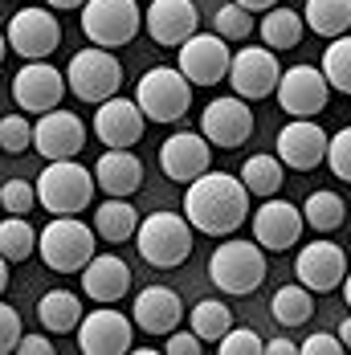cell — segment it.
<instances>
[{
    "label": "cell",
    "mask_w": 351,
    "mask_h": 355,
    "mask_svg": "<svg viewBox=\"0 0 351 355\" xmlns=\"http://www.w3.org/2000/svg\"><path fill=\"white\" fill-rule=\"evenodd\" d=\"M184 220L192 225V233L205 237H229L249 220V192L246 184L229 172H200L188 180L184 192Z\"/></svg>",
    "instance_id": "cell-1"
},
{
    "label": "cell",
    "mask_w": 351,
    "mask_h": 355,
    "mask_svg": "<svg viewBox=\"0 0 351 355\" xmlns=\"http://www.w3.org/2000/svg\"><path fill=\"white\" fill-rule=\"evenodd\" d=\"M209 278L221 294L246 298L266 282V249L257 241H241V237L221 241L209 257Z\"/></svg>",
    "instance_id": "cell-2"
},
{
    "label": "cell",
    "mask_w": 351,
    "mask_h": 355,
    "mask_svg": "<svg viewBox=\"0 0 351 355\" xmlns=\"http://www.w3.org/2000/svg\"><path fill=\"white\" fill-rule=\"evenodd\" d=\"M33 196L45 213L53 216H78L94 200V176L78 159H49V168L33 184Z\"/></svg>",
    "instance_id": "cell-3"
},
{
    "label": "cell",
    "mask_w": 351,
    "mask_h": 355,
    "mask_svg": "<svg viewBox=\"0 0 351 355\" xmlns=\"http://www.w3.org/2000/svg\"><path fill=\"white\" fill-rule=\"evenodd\" d=\"M139 257L155 270H176L192 253V225L180 213H151L135 225Z\"/></svg>",
    "instance_id": "cell-4"
},
{
    "label": "cell",
    "mask_w": 351,
    "mask_h": 355,
    "mask_svg": "<svg viewBox=\"0 0 351 355\" xmlns=\"http://www.w3.org/2000/svg\"><path fill=\"white\" fill-rule=\"evenodd\" d=\"M94 229L82 225L78 216H53L41 237H37V249H41V261L53 270V274H78L90 257H94Z\"/></svg>",
    "instance_id": "cell-5"
},
{
    "label": "cell",
    "mask_w": 351,
    "mask_h": 355,
    "mask_svg": "<svg viewBox=\"0 0 351 355\" xmlns=\"http://www.w3.org/2000/svg\"><path fill=\"white\" fill-rule=\"evenodd\" d=\"M135 107L143 110L147 123H176L192 110V82L172 66H151L139 78Z\"/></svg>",
    "instance_id": "cell-6"
},
{
    "label": "cell",
    "mask_w": 351,
    "mask_h": 355,
    "mask_svg": "<svg viewBox=\"0 0 351 355\" xmlns=\"http://www.w3.org/2000/svg\"><path fill=\"white\" fill-rule=\"evenodd\" d=\"M62 78H66V90H74V98H82V103H103L110 94H119V86H123V66H119L114 53L90 45V49L74 53Z\"/></svg>",
    "instance_id": "cell-7"
},
{
    "label": "cell",
    "mask_w": 351,
    "mask_h": 355,
    "mask_svg": "<svg viewBox=\"0 0 351 355\" xmlns=\"http://www.w3.org/2000/svg\"><path fill=\"white\" fill-rule=\"evenodd\" d=\"M143 17L135 0H86L82 4V33L90 37L99 49H119L135 41Z\"/></svg>",
    "instance_id": "cell-8"
},
{
    "label": "cell",
    "mask_w": 351,
    "mask_h": 355,
    "mask_svg": "<svg viewBox=\"0 0 351 355\" xmlns=\"http://www.w3.org/2000/svg\"><path fill=\"white\" fill-rule=\"evenodd\" d=\"M278 53H270L266 45H246L241 53H229V86H233V94L237 98H246V103H257V98H270L274 94V86H278Z\"/></svg>",
    "instance_id": "cell-9"
},
{
    "label": "cell",
    "mask_w": 351,
    "mask_h": 355,
    "mask_svg": "<svg viewBox=\"0 0 351 355\" xmlns=\"http://www.w3.org/2000/svg\"><path fill=\"white\" fill-rule=\"evenodd\" d=\"M74 331H78V347L86 355H127L131 339H135V322L127 315H119L114 302H99L94 315L82 311Z\"/></svg>",
    "instance_id": "cell-10"
},
{
    "label": "cell",
    "mask_w": 351,
    "mask_h": 355,
    "mask_svg": "<svg viewBox=\"0 0 351 355\" xmlns=\"http://www.w3.org/2000/svg\"><path fill=\"white\" fill-rule=\"evenodd\" d=\"M4 41H8V49L21 53L25 62H41V58H49V53L62 45V25H58V17H53L49 8L25 4V8L8 21Z\"/></svg>",
    "instance_id": "cell-11"
},
{
    "label": "cell",
    "mask_w": 351,
    "mask_h": 355,
    "mask_svg": "<svg viewBox=\"0 0 351 355\" xmlns=\"http://www.w3.org/2000/svg\"><path fill=\"white\" fill-rule=\"evenodd\" d=\"M12 98L25 114H45V110L62 107L66 98V78L58 66H49L45 58L41 62H25L17 78H12Z\"/></svg>",
    "instance_id": "cell-12"
},
{
    "label": "cell",
    "mask_w": 351,
    "mask_h": 355,
    "mask_svg": "<svg viewBox=\"0 0 351 355\" xmlns=\"http://www.w3.org/2000/svg\"><path fill=\"white\" fill-rule=\"evenodd\" d=\"M180 53V66L176 70L184 73L192 86H216L221 78H225V70H229V41H221L216 33H196L188 37V41H180L176 45Z\"/></svg>",
    "instance_id": "cell-13"
},
{
    "label": "cell",
    "mask_w": 351,
    "mask_h": 355,
    "mask_svg": "<svg viewBox=\"0 0 351 355\" xmlns=\"http://www.w3.org/2000/svg\"><path fill=\"white\" fill-rule=\"evenodd\" d=\"M29 147H37L45 159H78V151L86 147V127L74 110L53 107L33 123Z\"/></svg>",
    "instance_id": "cell-14"
},
{
    "label": "cell",
    "mask_w": 351,
    "mask_h": 355,
    "mask_svg": "<svg viewBox=\"0 0 351 355\" xmlns=\"http://www.w3.org/2000/svg\"><path fill=\"white\" fill-rule=\"evenodd\" d=\"M294 278L298 286H307L311 294H331L335 286L348 278V253L335 241H311L298 249L294 257Z\"/></svg>",
    "instance_id": "cell-15"
},
{
    "label": "cell",
    "mask_w": 351,
    "mask_h": 355,
    "mask_svg": "<svg viewBox=\"0 0 351 355\" xmlns=\"http://www.w3.org/2000/svg\"><path fill=\"white\" fill-rule=\"evenodd\" d=\"M274 94H278V107L286 110V114H294V119H315L318 110L327 107V98H331V86L323 82V73H318L315 66H290V70L278 73Z\"/></svg>",
    "instance_id": "cell-16"
},
{
    "label": "cell",
    "mask_w": 351,
    "mask_h": 355,
    "mask_svg": "<svg viewBox=\"0 0 351 355\" xmlns=\"http://www.w3.org/2000/svg\"><path fill=\"white\" fill-rule=\"evenodd\" d=\"M200 135L209 139V147H241L253 135V110L246 98L237 94H225V98H212L205 114H200Z\"/></svg>",
    "instance_id": "cell-17"
},
{
    "label": "cell",
    "mask_w": 351,
    "mask_h": 355,
    "mask_svg": "<svg viewBox=\"0 0 351 355\" xmlns=\"http://www.w3.org/2000/svg\"><path fill=\"white\" fill-rule=\"evenodd\" d=\"M249 220H253V241L262 249H270V253L294 249L298 237H302V213L290 200H278V196H266V205Z\"/></svg>",
    "instance_id": "cell-18"
},
{
    "label": "cell",
    "mask_w": 351,
    "mask_h": 355,
    "mask_svg": "<svg viewBox=\"0 0 351 355\" xmlns=\"http://www.w3.org/2000/svg\"><path fill=\"white\" fill-rule=\"evenodd\" d=\"M94 135L103 139V147H135L143 139V110L135 107V98H119L110 94L103 103H94Z\"/></svg>",
    "instance_id": "cell-19"
},
{
    "label": "cell",
    "mask_w": 351,
    "mask_h": 355,
    "mask_svg": "<svg viewBox=\"0 0 351 355\" xmlns=\"http://www.w3.org/2000/svg\"><path fill=\"white\" fill-rule=\"evenodd\" d=\"M327 151V131L315 119H294L278 131V164L294 172H315Z\"/></svg>",
    "instance_id": "cell-20"
},
{
    "label": "cell",
    "mask_w": 351,
    "mask_h": 355,
    "mask_svg": "<svg viewBox=\"0 0 351 355\" xmlns=\"http://www.w3.org/2000/svg\"><path fill=\"white\" fill-rule=\"evenodd\" d=\"M209 159H212V147L196 131H176L172 139L160 143V168L176 184H188V180H196L200 172H209Z\"/></svg>",
    "instance_id": "cell-21"
},
{
    "label": "cell",
    "mask_w": 351,
    "mask_h": 355,
    "mask_svg": "<svg viewBox=\"0 0 351 355\" xmlns=\"http://www.w3.org/2000/svg\"><path fill=\"white\" fill-rule=\"evenodd\" d=\"M143 25H147V33H151L155 45L172 49V45H180V41H188L196 33L200 12H196L192 0H151L147 12H143Z\"/></svg>",
    "instance_id": "cell-22"
},
{
    "label": "cell",
    "mask_w": 351,
    "mask_h": 355,
    "mask_svg": "<svg viewBox=\"0 0 351 355\" xmlns=\"http://www.w3.org/2000/svg\"><path fill=\"white\" fill-rule=\"evenodd\" d=\"M184 319V302L180 294L168 286H147L135 294V306H131V322L139 327L143 335H168L172 327H180Z\"/></svg>",
    "instance_id": "cell-23"
},
{
    "label": "cell",
    "mask_w": 351,
    "mask_h": 355,
    "mask_svg": "<svg viewBox=\"0 0 351 355\" xmlns=\"http://www.w3.org/2000/svg\"><path fill=\"white\" fill-rule=\"evenodd\" d=\"M82 290L86 298L94 302H119L127 290H131V270L123 257L114 253H94L86 266H82Z\"/></svg>",
    "instance_id": "cell-24"
},
{
    "label": "cell",
    "mask_w": 351,
    "mask_h": 355,
    "mask_svg": "<svg viewBox=\"0 0 351 355\" xmlns=\"http://www.w3.org/2000/svg\"><path fill=\"white\" fill-rule=\"evenodd\" d=\"M94 188H103L106 196H131L143 184V164L131 147H106V155L94 164Z\"/></svg>",
    "instance_id": "cell-25"
},
{
    "label": "cell",
    "mask_w": 351,
    "mask_h": 355,
    "mask_svg": "<svg viewBox=\"0 0 351 355\" xmlns=\"http://www.w3.org/2000/svg\"><path fill=\"white\" fill-rule=\"evenodd\" d=\"M135 225H139V213L127 205V196H106L103 205L94 209V237H103L110 245L119 241H131L135 237Z\"/></svg>",
    "instance_id": "cell-26"
},
{
    "label": "cell",
    "mask_w": 351,
    "mask_h": 355,
    "mask_svg": "<svg viewBox=\"0 0 351 355\" xmlns=\"http://www.w3.org/2000/svg\"><path fill=\"white\" fill-rule=\"evenodd\" d=\"M37 319H41V327L49 335H70L74 327H78V319H82V302L70 290H49L37 302Z\"/></svg>",
    "instance_id": "cell-27"
},
{
    "label": "cell",
    "mask_w": 351,
    "mask_h": 355,
    "mask_svg": "<svg viewBox=\"0 0 351 355\" xmlns=\"http://www.w3.org/2000/svg\"><path fill=\"white\" fill-rule=\"evenodd\" d=\"M302 21L307 29L318 37H343L351 29V0H307L302 8Z\"/></svg>",
    "instance_id": "cell-28"
},
{
    "label": "cell",
    "mask_w": 351,
    "mask_h": 355,
    "mask_svg": "<svg viewBox=\"0 0 351 355\" xmlns=\"http://www.w3.org/2000/svg\"><path fill=\"white\" fill-rule=\"evenodd\" d=\"M262 41H266V49H294L298 41H302V17L294 12V8H266V17H262V25H253Z\"/></svg>",
    "instance_id": "cell-29"
},
{
    "label": "cell",
    "mask_w": 351,
    "mask_h": 355,
    "mask_svg": "<svg viewBox=\"0 0 351 355\" xmlns=\"http://www.w3.org/2000/svg\"><path fill=\"white\" fill-rule=\"evenodd\" d=\"M241 184L249 196H278V188L286 184V168L278 164V155H249L241 168Z\"/></svg>",
    "instance_id": "cell-30"
},
{
    "label": "cell",
    "mask_w": 351,
    "mask_h": 355,
    "mask_svg": "<svg viewBox=\"0 0 351 355\" xmlns=\"http://www.w3.org/2000/svg\"><path fill=\"white\" fill-rule=\"evenodd\" d=\"M37 253V229L25 216H0V257L8 266L29 261Z\"/></svg>",
    "instance_id": "cell-31"
},
{
    "label": "cell",
    "mask_w": 351,
    "mask_h": 355,
    "mask_svg": "<svg viewBox=\"0 0 351 355\" xmlns=\"http://www.w3.org/2000/svg\"><path fill=\"white\" fill-rule=\"evenodd\" d=\"M270 315L290 331V327H302V322L315 319V298H311V290L307 286H282L278 294H274V302H270Z\"/></svg>",
    "instance_id": "cell-32"
},
{
    "label": "cell",
    "mask_w": 351,
    "mask_h": 355,
    "mask_svg": "<svg viewBox=\"0 0 351 355\" xmlns=\"http://www.w3.org/2000/svg\"><path fill=\"white\" fill-rule=\"evenodd\" d=\"M343 216H348V205L335 192H311L302 205V225H311L315 233H335L343 225Z\"/></svg>",
    "instance_id": "cell-33"
},
{
    "label": "cell",
    "mask_w": 351,
    "mask_h": 355,
    "mask_svg": "<svg viewBox=\"0 0 351 355\" xmlns=\"http://www.w3.org/2000/svg\"><path fill=\"white\" fill-rule=\"evenodd\" d=\"M318 73H323L327 86H335V94H351V41H348V33L331 37V45L323 49Z\"/></svg>",
    "instance_id": "cell-34"
},
{
    "label": "cell",
    "mask_w": 351,
    "mask_h": 355,
    "mask_svg": "<svg viewBox=\"0 0 351 355\" xmlns=\"http://www.w3.org/2000/svg\"><path fill=\"white\" fill-rule=\"evenodd\" d=\"M192 331L200 335V343H216L229 327H233V315H229V306L225 302H216V298H200L196 306H192Z\"/></svg>",
    "instance_id": "cell-35"
},
{
    "label": "cell",
    "mask_w": 351,
    "mask_h": 355,
    "mask_svg": "<svg viewBox=\"0 0 351 355\" xmlns=\"http://www.w3.org/2000/svg\"><path fill=\"white\" fill-rule=\"evenodd\" d=\"M212 25H216L221 41H246L253 33V12H246L241 4H225V8H216Z\"/></svg>",
    "instance_id": "cell-36"
},
{
    "label": "cell",
    "mask_w": 351,
    "mask_h": 355,
    "mask_svg": "<svg viewBox=\"0 0 351 355\" xmlns=\"http://www.w3.org/2000/svg\"><path fill=\"white\" fill-rule=\"evenodd\" d=\"M33 205H37V196H33V184L29 180H8L0 188V213L25 216V213H33Z\"/></svg>",
    "instance_id": "cell-37"
},
{
    "label": "cell",
    "mask_w": 351,
    "mask_h": 355,
    "mask_svg": "<svg viewBox=\"0 0 351 355\" xmlns=\"http://www.w3.org/2000/svg\"><path fill=\"white\" fill-rule=\"evenodd\" d=\"M29 135H33V123H29L25 114H4V119H0V147H4L8 155L29 151Z\"/></svg>",
    "instance_id": "cell-38"
},
{
    "label": "cell",
    "mask_w": 351,
    "mask_h": 355,
    "mask_svg": "<svg viewBox=\"0 0 351 355\" xmlns=\"http://www.w3.org/2000/svg\"><path fill=\"white\" fill-rule=\"evenodd\" d=\"M221 355H262V335L249 331V327H229L221 339H216Z\"/></svg>",
    "instance_id": "cell-39"
},
{
    "label": "cell",
    "mask_w": 351,
    "mask_h": 355,
    "mask_svg": "<svg viewBox=\"0 0 351 355\" xmlns=\"http://www.w3.org/2000/svg\"><path fill=\"white\" fill-rule=\"evenodd\" d=\"M323 164H331V172L339 180H351V131H335V139H327V151H323Z\"/></svg>",
    "instance_id": "cell-40"
},
{
    "label": "cell",
    "mask_w": 351,
    "mask_h": 355,
    "mask_svg": "<svg viewBox=\"0 0 351 355\" xmlns=\"http://www.w3.org/2000/svg\"><path fill=\"white\" fill-rule=\"evenodd\" d=\"M17 339H21V315H17V306L0 302V355L12 352Z\"/></svg>",
    "instance_id": "cell-41"
},
{
    "label": "cell",
    "mask_w": 351,
    "mask_h": 355,
    "mask_svg": "<svg viewBox=\"0 0 351 355\" xmlns=\"http://www.w3.org/2000/svg\"><path fill=\"white\" fill-rule=\"evenodd\" d=\"M298 355H343V343L339 335H327V331H315L298 343Z\"/></svg>",
    "instance_id": "cell-42"
},
{
    "label": "cell",
    "mask_w": 351,
    "mask_h": 355,
    "mask_svg": "<svg viewBox=\"0 0 351 355\" xmlns=\"http://www.w3.org/2000/svg\"><path fill=\"white\" fill-rule=\"evenodd\" d=\"M168 355H196V352H205L200 347V335L196 331H168V347H164Z\"/></svg>",
    "instance_id": "cell-43"
},
{
    "label": "cell",
    "mask_w": 351,
    "mask_h": 355,
    "mask_svg": "<svg viewBox=\"0 0 351 355\" xmlns=\"http://www.w3.org/2000/svg\"><path fill=\"white\" fill-rule=\"evenodd\" d=\"M12 352L17 355H53V343H49L45 335H25V331H21V339H17Z\"/></svg>",
    "instance_id": "cell-44"
},
{
    "label": "cell",
    "mask_w": 351,
    "mask_h": 355,
    "mask_svg": "<svg viewBox=\"0 0 351 355\" xmlns=\"http://www.w3.org/2000/svg\"><path fill=\"white\" fill-rule=\"evenodd\" d=\"M262 352H266V355H298V343L282 335V339H270V343H262Z\"/></svg>",
    "instance_id": "cell-45"
},
{
    "label": "cell",
    "mask_w": 351,
    "mask_h": 355,
    "mask_svg": "<svg viewBox=\"0 0 351 355\" xmlns=\"http://www.w3.org/2000/svg\"><path fill=\"white\" fill-rule=\"evenodd\" d=\"M233 4H241L246 12H266V8H274L278 0H233Z\"/></svg>",
    "instance_id": "cell-46"
},
{
    "label": "cell",
    "mask_w": 351,
    "mask_h": 355,
    "mask_svg": "<svg viewBox=\"0 0 351 355\" xmlns=\"http://www.w3.org/2000/svg\"><path fill=\"white\" fill-rule=\"evenodd\" d=\"M45 4H49V8H82L86 0H45Z\"/></svg>",
    "instance_id": "cell-47"
},
{
    "label": "cell",
    "mask_w": 351,
    "mask_h": 355,
    "mask_svg": "<svg viewBox=\"0 0 351 355\" xmlns=\"http://www.w3.org/2000/svg\"><path fill=\"white\" fill-rule=\"evenodd\" d=\"M348 339H351V322L343 319V322H339V343H343V347H348Z\"/></svg>",
    "instance_id": "cell-48"
},
{
    "label": "cell",
    "mask_w": 351,
    "mask_h": 355,
    "mask_svg": "<svg viewBox=\"0 0 351 355\" xmlns=\"http://www.w3.org/2000/svg\"><path fill=\"white\" fill-rule=\"evenodd\" d=\"M4 286H8V261L0 257V294H4Z\"/></svg>",
    "instance_id": "cell-49"
},
{
    "label": "cell",
    "mask_w": 351,
    "mask_h": 355,
    "mask_svg": "<svg viewBox=\"0 0 351 355\" xmlns=\"http://www.w3.org/2000/svg\"><path fill=\"white\" fill-rule=\"evenodd\" d=\"M4 53H8V41H4V33H0V62H4Z\"/></svg>",
    "instance_id": "cell-50"
},
{
    "label": "cell",
    "mask_w": 351,
    "mask_h": 355,
    "mask_svg": "<svg viewBox=\"0 0 351 355\" xmlns=\"http://www.w3.org/2000/svg\"><path fill=\"white\" fill-rule=\"evenodd\" d=\"M0 216H4V213H0Z\"/></svg>",
    "instance_id": "cell-51"
}]
</instances>
